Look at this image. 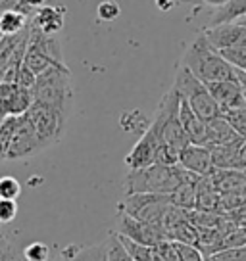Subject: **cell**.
I'll use <instances>...</instances> for the list:
<instances>
[{
    "label": "cell",
    "mask_w": 246,
    "mask_h": 261,
    "mask_svg": "<svg viewBox=\"0 0 246 261\" xmlns=\"http://www.w3.org/2000/svg\"><path fill=\"white\" fill-rule=\"evenodd\" d=\"M196 173L185 169L183 165H164V163H152L142 169H129L123 179L125 194H139V192H150V194H173L181 185L198 180Z\"/></svg>",
    "instance_id": "obj_1"
},
{
    "label": "cell",
    "mask_w": 246,
    "mask_h": 261,
    "mask_svg": "<svg viewBox=\"0 0 246 261\" xmlns=\"http://www.w3.org/2000/svg\"><path fill=\"white\" fill-rule=\"evenodd\" d=\"M181 65H185L190 73L206 85L235 77V67L208 42L204 33H200L196 39L190 42V46L181 60Z\"/></svg>",
    "instance_id": "obj_2"
},
{
    "label": "cell",
    "mask_w": 246,
    "mask_h": 261,
    "mask_svg": "<svg viewBox=\"0 0 246 261\" xmlns=\"http://www.w3.org/2000/svg\"><path fill=\"white\" fill-rule=\"evenodd\" d=\"M35 102H42L46 106L58 110L60 114L69 115L71 108V71L67 65H52L41 75H37L33 89Z\"/></svg>",
    "instance_id": "obj_3"
},
{
    "label": "cell",
    "mask_w": 246,
    "mask_h": 261,
    "mask_svg": "<svg viewBox=\"0 0 246 261\" xmlns=\"http://www.w3.org/2000/svg\"><path fill=\"white\" fill-rule=\"evenodd\" d=\"M173 87L179 90L181 96L189 102L190 106H192V110L204 121H210L213 117L222 115V108L213 100L212 92L208 90V85L200 81L198 77H194L185 65L177 67V75H175Z\"/></svg>",
    "instance_id": "obj_4"
},
{
    "label": "cell",
    "mask_w": 246,
    "mask_h": 261,
    "mask_svg": "<svg viewBox=\"0 0 246 261\" xmlns=\"http://www.w3.org/2000/svg\"><path fill=\"white\" fill-rule=\"evenodd\" d=\"M171 204V194L139 192V194H125V198L117 204V212L119 215H129L146 223L162 225L164 213Z\"/></svg>",
    "instance_id": "obj_5"
},
{
    "label": "cell",
    "mask_w": 246,
    "mask_h": 261,
    "mask_svg": "<svg viewBox=\"0 0 246 261\" xmlns=\"http://www.w3.org/2000/svg\"><path fill=\"white\" fill-rule=\"evenodd\" d=\"M25 117H27V119L31 121V125L35 127V133H37V137L41 139L44 148L56 144L58 140L64 137L67 115L60 114L54 108L46 106V104H42V102H33L31 108L25 112Z\"/></svg>",
    "instance_id": "obj_6"
},
{
    "label": "cell",
    "mask_w": 246,
    "mask_h": 261,
    "mask_svg": "<svg viewBox=\"0 0 246 261\" xmlns=\"http://www.w3.org/2000/svg\"><path fill=\"white\" fill-rule=\"evenodd\" d=\"M164 144V139L160 135V130L150 123L148 129L140 135L139 142L133 146V150L125 155V165L129 169H142L152 163H156L158 150Z\"/></svg>",
    "instance_id": "obj_7"
},
{
    "label": "cell",
    "mask_w": 246,
    "mask_h": 261,
    "mask_svg": "<svg viewBox=\"0 0 246 261\" xmlns=\"http://www.w3.org/2000/svg\"><path fill=\"white\" fill-rule=\"evenodd\" d=\"M35 102L33 90L17 83H0V123L10 115H23Z\"/></svg>",
    "instance_id": "obj_8"
},
{
    "label": "cell",
    "mask_w": 246,
    "mask_h": 261,
    "mask_svg": "<svg viewBox=\"0 0 246 261\" xmlns=\"http://www.w3.org/2000/svg\"><path fill=\"white\" fill-rule=\"evenodd\" d=\"M119 234L131 238L135 242L144 246H158L164 240H169L162 225H154V223H146V221L135 219L129 215H119Z\"/></svg>",
    "instance_id": "obj_9"
},
{
    "label": "cell",
    "mask_w": 246,
    "mask_h": 261,
    "mask_svg": "<svg viewBox=\"0 0 246 261\" xmlns=\"http://www.w3.org/2000/svg\"><path fill=\"white\" fill-rule=\"evenodd\" d=\"M41 150H44V146H42L41 139L37 137L35 127L25 117V114L19 115L14 139H12V144L8 148V160H23V158L39 154Z\"/></svg>",
    "instance_id": "obj_10"
},
{
    "label": "cell",
    "mask_w": 246,
    "mask_h": 261,
    "mask_svg": "<svg viewBox=\"0 0 246 261\" xmlns=\"http://www.w3.org/2000/svg\"><path fill=\"white\" fill-rule=\"evenodd\" d=\"M204 35L215 50L229 48V46H246V25L238 21L210 25L208 29H204Z\"/></svg>",
    "instance_id": "obj_11"
},
{
    "label": "cell",
    "mask_w": 246,
    "mask_h": 261,
    "mask_svg": "<svg viewBox=\"0 0 246 261\" xmlns=\"http://www.w3.org/2000/svg\"><path fill=\"white\" fill-rule=\"evenodd\" d=\"M208 90L212 92L213 100L219 104L222 114L233 108L246 106V94L237 77L233 79H223V81H213L208 83Z\"/></svg>",
    "instance_id": "obj_12"
},
{
    "label": "cell",
    "mask_w": 246,
    "mask_h": 261,
    "mask_svg": "<svg viewBox=\"0 0 246 261\" xmlns=\"http://www.w3.org/2000/svg\"><path fill=\"white\" fill-rule=\"evenodd\" d=\"M179 165H183L189 171L196 173L198 177H206L215 169L210 148L204 146V144H192V142H189L179 152Z\"/></svg>",
    "instance_id": "obj_13"
},
{
    "label": "cell",
    "mask_w": 246,
    "mask_h": 261,
    "mask_svg": "<svg viewBox=\"0 0 246 261\" xmlns=\"http://www.w3.org/2000/svg\"><path fill=\"white\" fill-rule=\"evenodd\" d=\"M35 10L27 8L21 2H16L14 6H8L2 10L0 14V35L2 37H16L31 25V17H33Z\"/></svg>",
    "instance_id": "obj_14"
},
{
    "label": "cell",
    "mask_w": 246,
    "mask_h": 261,
    "mask_svg": "<svg viewBox=\"0 0 246 261\" xmlns=\"http://www.w3.org/2000/svg\"><path fill=\"white\" fill-rule=\"evenodd\" d=\"M66 6H62V4H54V6L44 4V6L33 12L31 25L44 35H58L66 23Z\"/></svg>",
    "instance_id": "obj_15"
},
{
    "label": "cell",
    "mask_w": 246,
    "mask_h": 261,
    "mask_svg": "<svg viewBox=\"0 0 246 261\" xmlns=\"http://www.w3.org/2000/svg\"><path fill=\"white\" fill-rule=\"evenodd\" d=\"M179 121L192 144H204L206 146V121L192 110V106L183 96H181L179 106Z\"/></svg>",
    "instance_id": "obj_16"
},
{
    "label": "cell",
    "mask_w": 246,
    "mask_h": 261,
    "mask_svg": "<svg viewBox=\"0 0 246 261\" xmlns=\"http://www.w3.org/2000/svg\"><path fill=\"white\" fill-rule=\"evenodd\" d=\"M242 139L237 130L229 125V121L217 115L210 121H206V146H213V144H227L233 140Z\"/></svg>",
    "instance_id": "obj_17"
},
{
    "label": "cell",
    "mask_w": 246,
    "mask_h": 261,
    "mask_svg": "<svg viewBox=\"0 0 246 261\" xmlns=\"http://www.w3.org/2000/svg\"><path fill=\"white\" fill-rule=\"evenodd\" d=\"M246 139H238L227 144H213L210 148V154H212V162L215 169H237L238 162V152L240 146Z\"/></svg>",
    "instance_id": "obj_18"
},
{
    "label": "cell",
    "mask_w": 246,
    "mask_h": 261,
    "mask_svg": "<svg viewBox=\"0 0 246 261\" xmlns=\"http://www.w3.org/2000/svg\"><path fill=\"white\" fill-rule=\"evenodd\" d=\"M246 16V0H227L223 6L215 8L212 14V25L227 23V21H237Z\"/></svg>",
    "instance_id": "obj_19"
},
{
    "label": "cell",
    "mask_w": 246,
    "mask_h": 261,
    "mask_svg": "<svg viewBox=\"0 0 246 261\" xmlns=\"http://www.w3.org/2000/svg\"><path fill=\"white\" fill-rule=\"evenodd\" d=\"M198 180H190V182L181 185V187L171 194L173 204L183 207V210H194V207H196V198H198Z\"/></svg>",
    "instance_id": "obj_20"
},
{
    "label": "cell",
    "mask_w": 246,
    "mask_h": 261,
    "mask_svg": "<svg viewBox=\"0 0 246 261\" xmlns=\"http://www.w3.org/2000/svg\"><path fill=\"white\" fill-rule=\"evenodd\" d=\"M169 240L183 242V244H190V246H198V242H200V228L194 227L189 219L183 221V223H179V225L169 232Z\"/></svg>",
    "instance_id": "obj_21"
},
{
    "label": "cell",
    "mask_w": 246,
    "mask_h": 261,
    "mask_svg": "<svg viewBox=\"0 0 246 261\" xmlns=\"http://www.w3.org/2000/svg\"><path fill=\"white\" fill-rule=\"evenodd\" d=\"M17 121H19V115H10L0 123V162L8 160V148L12 144V139H14Z\"/></svg>",
    "instance_id": "obj_22"
},
{
    "label": "cell",
    "mask_w": 246,
    "mask_h": 261,
    "mask_svg": "<svg viewBox=\"0 0 246 261\" xmlns=\"http://www.w3.org/2000/svg\"><path fill=\"white\" fill-rule=\"evenodd\" d=\"M106 261H135L129 250L125 248L117 232H112L106 242Z\"/></svg>",
    "instance_id": "obj_23"
},
{
    "label": "cell",
    "mask_w": 246,
    "mask_h": 261,
    "mask_svg": "<svg viewBox=\"0 0 246 261\" xmlns=\"http://www.w3.org/2000/svg\"><path fill=\"white\" fill-rule=\"evenodd\" d=\"M222 115L229 121L231 127L237 130L242 139H246V106L227 110V112H223Z\"/></svg>",
    "instance_id": "obj_24"
},
{
    "label": "cell",
    "mask_w": 246,
    "mask_h": 261,
    "mask_svg": "<svg viewBox=\"0 0 246 261\" xmlns=\"http://www.w3.org/2000/svg\"><path fill=\"white\" fill-rule=\"evenodd\" d=\"M235 69L246 71V46H229V48L217 50Z\"/></svg>",
    "instance_id": "obj_25"
},
{
    "label": "cell",
    "mask_w": 246,
    "mask_h": 261,
    "mask_svg": "<svg viewBox=\"0 0 246 261\" xmlns=\"http://www.w3.org/2000/svg\"><path fill=\"white\" fill-rule=\"evenodd\" d=\"M19 194H21V185H19V180L16 177H10V175L0 177V198L16 200Z\"/></svg>",
    "instance_id": "obj_26"
},
{
    "label": "cell",
    "mask_w": 246,
    "mask_h": 261,
    "mask_svg": "<svg viewBox=\"0 0 246 261\" xmlns=\"http://www.w3.org/2000/svg\"><path fill=\"white\" fill-rule=\"evenodd\" d=\"M96 16H99L100 21L110 23V21H115L117 17L121 16V8H119V4L115 0H104L96 8Z\"/></svg>",
    "instance_id": "obj_27"
},
{
    "label": "cell",
    "mask_w": 246,
    "mask_h": 261,
    "mask_svg": "<svg viewBox=\"0 0 246 261\" xmlns=\"http://www.w3.org/2000/svg\"><path fill=\"white\" fill-rule=\"evenodd\" d=\"M23 257L27 261H48L50 248L44 242H33L23 250Z\"/></svg>",
    "instance_id": "obj_28"
},
{
    "label": "cell",
    "mask_w": 246,
    "mask_h": 261,
    "mask_svg": "<svg viewBox=\"0 0 246 261\" xmlns=\"http://www.w3.org/2000/svg\"><path fill=\"white\" fill-rule=\"evenodd\" d=\"M175 242V240H173ZM175 250L179 253V261H204L206 255L198 246L183 244V242H175Z\"/></svg>",
    "instance_id": "obj_29"
},
{
    "label": "cell",
    "mask_w": 246,
    "mask_h": 261,
    "mask_svg": "<svg viewBox=\"0 0 246 261\" xmlns=\"http://www.w3.org/2000/svg\"><path fill=\"white\" fill-rule=\"evenodd\" d=\"M17 217L16 200H4L0 198V225H8Z\"/></svg>",
    "instance_id": "obj_30"
},
{
    "label": "cell",
    "mask_w": 246,
    "mask_h": 261,
    "mask_svg": "<svg viewBox=\"0 0 246 261\" xmlns=\"http://www.w3.org/2000/svg\"><path fill=\"white\" fill-rule=\"evenodd\" d=\"M0 261H21L17 257L14 246L10 244L8 237L0 230Z\"/></svg>",
    "instance_id": "obj_31"
},
{
    "label": "cell",
    "mask_w": 246,
    "mask_h": 261,
    "mask_svg": "<svg viewBox=\"0 0 246 261\" xmlns=\"http://www.w3.org/2000/svg\"><path fill=\"white\" fill-rule=\"evenodd\" d=\"M35 81H37V75H35L25 64L19 65V71H17V79H16L17 85H21L25 89H33Z\"/></svg>",
    "instance_id": "obj_32"
},
{
    "label": "cell",
    "mask_w": 246,
    "mask_h": 261,
    "mask_svg": "<svg viewBox=\"0 0 246 261\" xmlns=\"http://www.w3.org/2000/svg\"><path fill=\"white\" fill-rule=\"evenodd\" d=\"M158 248H160V252H162L165 261H179V253L175 250V242L173 240H164V242L158 244Z\"/></svg>",
    "instance_id": "obj_33"
},
{
    "label": "cell",
    "mask_w": 246,
    "mask_h": 261,
    "mask_svg": "<svg viewBox=\"0 0 246 261\" xmlns=\"http://www.w3.org/2000/svg\"><path fill=\"white\" fill-rule=\"evenodd\" d=\"M237 169H240V171H244V169H246V140L242 142V146H240V152H238Z\"/></svg>",
    "instance_id": "obj_34"
},
{
    "label": "cell",
    "mask_w": 246,
    "mask_h": 261,
    "mask_svg": "<svg viewBox=\"0 0 246 261\" xmlns=\"http://www.w3.org/2000/svg\"><path fill=\"white\" fill-rule=\"evenodd\" d=\"M21 4H25L27 8H31V10H39L41 6H44L46 4V0H19Z\"/></svg>",
    "instance_id": "obj_35"
},
{
    "label": "cell",
    "mask_w": 246,
    "mask_h": 261,
    "mask_svg": "<svg viewBox=\"0 0 246 261\" xmlns=\"http://www.w3.org/2000/svg\"><path fill=\"white\" fill-rule=\"evenodd\" d=\"M175 6V0H156V8L162 10V12H167Z\"/></svg>",
    "instance_id": "obj_36"
},
{
    "label": "cell",
    "mask_w": 246,
    "mask_h": 261,
    "mask_svg": "<svg viewBox=\"0 0 246 261\" xmlns=\"http://www.w3.org/2000/svg\"><path fill=\"white\" fill-rule=\"evenodd\" d=\"M235 77L238 79V83H240V87H242V90H244V94H246V71L235 69Z\"/></svg>",
    "instance_id": "obj_37"
},
{
    "label": "cell",
    "mask_w": 246,
    "mask_h": 261,
    "mask_svg": "<svg viewBox=\"0 0 246 261\" xmlns=\"http://www.w3.org/2000/svg\"><path fill=\"white\" fill-rule=\"evenodd\" d=\"M200 2H204V4L212 6V8H219V6H223L227 0H200Z\"/></svg>",
    "instance_id": "obj_38"
},
{
    "label": "cell",
    "mask_w": 246,
    "mask_h": 261,
    "mask_svg": "<svg viewBox=\"0 0 246 261\" xmlns=\"http://www.w3.org/2000/svg\"><path fill=\"white\" fill-rule=\"evenodd\" d=\"M175 4L177 6H194V4H200V0H175Z\"/></svg>",
    "instance_id": "obj_39"
},
{
    "label": "cell",
    "mask_w": 246,
    "mask_h": 261,
    "mask_svg": "<svg viewBox=\"0 0 246 261\" xmlns=\"http://www.w3.org/2000/svg\"><path fill=\"white\" fill-rule=\"evenodd\" d=\"M16 4V0H0V14H2V10H6L8 6H14Z\"/></svg>",
    "instance_id": "obj_40"
},
{
    "label": "cell",
    "mask_w": 246,
    "mask_h": 261,
    "mask_svg": "<svg viewBox=\"0 0 246 261\" xmlns=\"http://www.w3.org/2000/svg\"><path fill=\"white\" fill-rule=\"evenodd\" d=\"M204 261H223V259L219 257V255H208Z\"/></svg>",
    "instance_id": "obj_41"
},
{
    "label": "cell",
    "mask_w": 246,
    "mask_h": 261,
    "mask_svg": "<svg viewBox=\"0 0 246 261\" xmlns=\"http://www.w3.org/2000/svg\"><path fill=\"white\" fill-rule=\"evenodd\" d=\"M238 23H242V25H246V16L244 17H240V19H237Z\"/></svg>",
    "instance_id": "obj_42"
},
{
    "label": "cell",
    "mask_w": 246,
    "mask_h": 261,
    "mask_svg": "<svg viewBox=\"0 0 246 261\" xmlns=\"http://www.w3.org/2000/svg\"><path fill=\"white\" fill-rule=\"evenodd\" d=\"M244 175H246V169H244Z\"/></svg>",
    "instance_id": "obj_43"
},
{
    "label": "cell",
    "mask_w": 246,
    "mask_h": 261,
    "mask_svg": "<svg viewBox=\"0 0 246 261\" xmlns=\"http://www.w3.org/2000/svg\"><path fill=\"white\" fill-rule=\"evenodd\" d=\"M0 37H2V35H0Z\"/></svg>",
    "instance_id": "obj_44"
}]
</instances>
